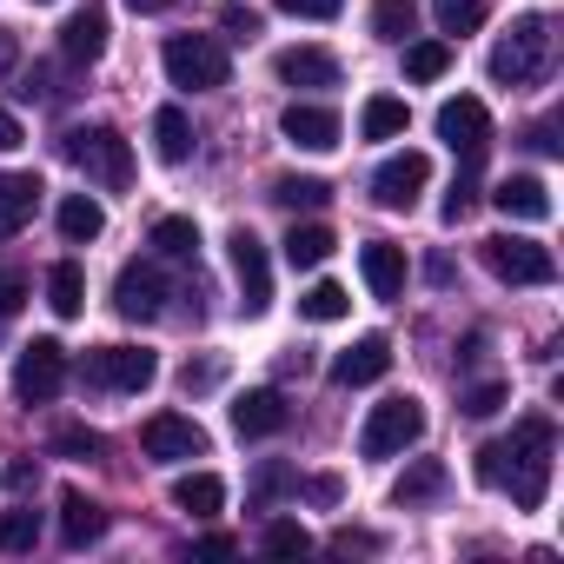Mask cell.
I'll return each instance as SVG.
<instances>
[{
    "instance_id": "cell-7",
    "label": "cell",
    "mask_w": 564,
    "mask_h": 564,
    "mask_svg": "<svg viewBox=\"0 0 564 564\" xmlns=\"http://www.w3.org/2000/svg\"><path fill=\"white\" fill-rule=\"evenodd\" d=\"M153 379H160V359L147 346H100V352H87V386H100V392H147Z\"/></svg>"
},
{
    "instance_id": "cell-32",
    "label": "cell",
    "mask_w": 564,
    "mask_h": 564,
    "mask_svg": "<svg viewBox=\"0 0 564 564\" xmlns=\"http://www.w3.org/2000/svg\"><path fill=\"white\" fill-rule=\"evenodd\" d=\"M333 246H339V239H333L326 226H293V232H286V259H293L300 272L326 265V252H333Z\"/></svg>"
},
{
    "instance_id": "cell-49",
    "label": "cell",
    "mask_w": 564,
    "mask_h": 564,
    "mask_svg": "<svg viewBox=\"0 0 564 564\" xmlns=\"http://www.w3.org/2000/svg\"><path fill=\"white\" fill-rule=\"evenodd\" d=\"M34 478H41V465H34V458H21V465H8V485H14V491H28Z\"/></svg>"
},
{
    "instance_id": "cell-48",
    "label": "cell",
    "mask_w": 564,
    "mask_h": 564,
    "mask_svg": "<svg viewBox=\"0 0 564 564\" xmlns=\"http://www.w3.org/2000/svg\"><path fill=\"white\" fill-rule=\"evenodd\" d=\"M21 140H28V133H21V120H14V113H8V107H0V153H14V147H21Z\"/></svg>"
},
{
    "instance_id": "cell-4",
    "label": "cell",
    "mask_w": 564,
    "mask_h": 564,
    "mask_svg": "<svg viewBox=\"0 0 564 564\" xmlns=\"http://www.w3.org/2000/svg\"><path fill=\"white\" fill-rule=\"evenodd\" d=\"M160 61H166V80L186 87V94H213V87L232 80V61H226V47L213 34H173Z\"/></svg>"
},
{
    "instance_id": "cell-28",
    "label": "cell",
    "mask_w": 564,
    "mask_h": 564,
    "mask_svg": "<svg viewBox=\"0 0 564 564\" xmlns=\"http://www.w3.org/2000/svg\"><path fill=\"white\" fill-rule=\"evenodd\" d=\"M300 313H306L313 326H333V319H346V313H352V293L339 286V279H319V286H306V293H300Z\"/></svg>"
},
{
    "instance_id": "cell-23",
    "label": "cell",
    "mask_w": 564,
    "mask_h": 564,
    "mask_svg": "<svg viewBox=\"0 0 564 564\" xmlns=\"http://www.w3.org/2000/svg\"><path fill=\"white\" fill-rule=\"evenodd\" d=\"M47 306H54L61 319H80V313H87V272H80V259H61V265L47 272Z\"/></svg>"
},
{
    "instance_id": "cell-39",
    "label": "cell",
    "mask_w": 564,
    "mask_h": 564,
    "mask_svg": "<svg viewBox=\"0 0 564 564\" xmlns=\"http://www.w3.org/2000/svg\"><path fill=\"white\" fill-rule=\"evenodd\" d=\"M54 452H61V458H100V452H107V438H100V432H87V425H67V432H54Z\"/></svg>"
},
{
    "instance_id": "cell-9",
    "label": "cell",
    "mask_w": 564,
    "mask_h": 564,
    "mask_svg": "<svg viewBox=\"0 0 564 564\" xmlns=\"http://www.w3.org/2000/svg\"><path fill=\"white\" fill-rule=\"evenodd\" d=\"M425 186H432V160H425L419 147H405V153H392V160H386V166L372 173V199H379L386 213H412Z\"/></svg>"
},
{
    "instance_id": "cell-3",
    "label": "cell",
    "mask_w": 564,
    "mask_h": 564,
    "mask_svg": "<svg viewBox=\"0 0 564 564\" xmlns=\"http://www.w3.org/2000/svg\"><path fill=\"white\" fill-rule=\"evenodd\" d=\"M544 67H551V21L544 14L511 21V34L491 47V80L498 87H531Z\"/></svg>"
},
{
    "instance_id": "cell-53",
    "label": "cell",
    "mask_w": 564,
    "mask_h": 564,
    "mask_svg": "<svg viewBox=\"0 0 564 564\" xmlns=\"http://www.w3.org/2000/svg\"><path fill=\"white\" fill-rule=\"evenodd\" d=\"M133 14H166V8H180V0H127Z\"/></svg>"
},
{
    "instance_id": "cell-13",
    "label": "cell",
    "mask_w": 564,
    "mask_h": 564,
    "mask_svg": "<svg viewBox=\"0 0 564 564\" xmlns=\"http://www.w3.org/2000/svg\"><path fill=\"white\" fill-rule=\"evenodd\" d=\"M438 140H445L458 160H485V147H491V113H485V100H471V94L445 100V107H438Z\"/></svg>"
},
{
    "instance_id": "cell-29",
    "label": "cell",
    "mask_w": 564,
    "mask_h": 564,
    "mask_svg": "<svg viewBox=\"0 0 564 564\" xmlns=\"http://www.w3.org/2000/svg\"><path fill=\"white\" fill-rule=\"evenodd\" d=\"M412 28H419V8H412V0H372V34H379L386 47H405Z\"/></svg>"
},
{
    "instance_id": "cell-12",
    "label": "cell",
    "mask_w": 564,
    "mask_h": 564,
    "mask_svg": "<svg viewBox=\"0 0 564 564\" xmlns=\"http://www.w3.org/2000/svg\"><path fill=\"white\" fill-rule=\"evenodd\" d=\"M113 306H120V319H160L166 313V272L153 259H127L113 279Z\"/></svg>"
},
{
    "instance_id": "cell-1",
    "label": "cell",
    "mask_w": 564,
    "mask_h": 564,
    "mask_svg": "<svg viewBox=\"0 0 564 564\" xmlns=\"http://www.w3.org/2000/svg\"><path fill=\"white\" fill-rule=\"evenodd\" d=\"M478 485L511 491L518 511H538L551 491V419H518L511 438L478 445Z\"/></svg>"
},
{
    "instance_id": "cell-2",
    "label": "cell",
    "mask_w": 564,
    "mask_h": 564,
    "mask_svg": "<svg viewBox=\"0 0 564 564\" xmlns=\"http://www.w3.org/2000/svg\"><path fill=\"white\" fill-rule=\"evenodd\" d=\"M61 153H67L94 186H107V193H127V186H133V147H127L120 127H74V133L61 140Z\"/></svg>"
},
{
    "instance_id": "cell-47",
    "label": "cell",
    "mask_w": 564,
    "mask_h": 564,
    "mask_svg": "<svg viewBox=\"0 0 564 564\" xmlns=\"http://www.w3.org/2000/svg\"><path fill=\"white\" fill-rule=\"evenodd\" d=\"M333 551H379V538H372V531H352V524H346V531H333Z\"/></svg>"
},
{
    "instance_id": "cell-41",
    "label": "cell",
    "mask_w": 564,
    "mask_h": 564,
    "mask_svg": "<svg viewBox=\"0 0 564 564\" xmlns=\"http://www.w3.org/2000/svg\"><path fill=\"white\" fill-rule=\"evenodd\" d=\"M219 28H226L232 41H252V34H259V8H246V0H226V8H219Z\"/></svg>"
},
{
    "instance_id": "cell-16",
    "label": "cell",
    "mask_w": 564,
    "mask_h": 564,
    "mask_svg": "<svg viewBox=\"0 0 564 564\" xmlns=\"http://www.w3.org/2000/svg\"><path fill=\"white\" fill-rule=\"evenodd\" d=\"M286 399H279L272 386H252V392H239L232 399V432L239 438H272V432H286Z\"/></svg>"
},
{
    "instance_id": "cell-40",
    "label": "cell",
    "mask_w": 564,
    "mask_h": 564,
    "mask_svg": "<svg viewBox=\"0 0 564 564\" xmlns=\"http://www.w3.org/2000/svg\"><path fill=\"white\" fill-rule=\"evenodd\" d=\"M21 306H28V272L21 265H0V326H8Z\"/></svg>"
},
{
    "instance_id": "cell-25",
    "label": "cell",
    "mask_w": 564,
    "mask_h": 564,
    "mask_svg": "<svg viewBox=\"0 0 564 564\" xmlns=\"http://www.w3.org/2000/svg\"><path fill=\"white\" fill-rule=\"evenodd\" d=\"M153 153H160L166 166H186V160H193V127H186L180 107H160V113H153Z\"/></svg>"
},
{
    "instance_id": "cell-31",
    "label": "cell",
    "mask_w": 564,
    "mask_h": 564,
    "mask_svg": "<svg viewBox=\"0 0 564 564\" xmlns=\"http://www.w3.org/2000/svg\"><path fill=\"white\" fill-rule=\"evenodd\" d=\"M445 74H452L445 41H405V80H445Z\"/></svg>"
},
{
    "instance_id": "cell-52",
    "label": "cell",
    "mask_w": 564,
    "mask_h": 564,
    "mask_svg": "<svg viewBox=\"0 0 564 564\" xmlns=\"http://www.w3.org/2000/svg\"><path fill=\"white\" fill-rule=\"evenodd\" d=\"M425 279H432V286H452V259H445V252H438V259H432V265H425Z\"/></svg>"
},
{
    "instance_id": "cell-19",
    "label": "cell",
    "mask_w": 564,
    "mask_h": 564,
    "mask_svg": "<svg viewBox=\"0 0 564 564\" xmlns=\"http://www.w3.org/2000/svg\"><path fill=\"white\" fill-rule=\"evenodd\" d=\"M61 538H67V551H87V544H100V538H107V511H100L80 485H67V491H61Z\"/></svg>"
},
{
    "instance_id": "cell-51",
    "label": "cell",
    "mask_w": 564,
    "mask_h": 564,
    "mask_svg": "<svg viewBox=\"0 0 564 564\" xmlns=\"http://www.w3.org/2000/svg\"><path fill=\"white\" fill-rule=\"evenodd\" d=\"M213 379H219V372H213V366H186V392H206V386H213Z\"/></svg>"
},
{
    "instance_id": "cell-45",
    "label": "cell",
    "mask_w": 564,
    "mask_h": 564,
    "mask_svg": "<svg viewBox=\"0 0 564 564\" xmlns=\"http://www.w3.org/2000/svg\"><path fill=\"white\" fill-rule=\"evenodd\" d=\"M531 147H538L544 160H557V153H564V140H557V120H538V127H531Z\"/></svg>"
},
{
    "instance_id": "cell-33",
    "label": "cell",
    "mask_w": 564,
    "mask_h": 564,
    "mask_svg": "<svg viewBox=\"0 0 564 564\" xmlns=\"http://www.w3.org/2000/svg\"><path fill=\"white\" fill-rule=\"evenodd\" d=\"M259 551H272V557H306V551H313V531H306L300 518H272L265 538H259Z\"/></svg>"
},
{
    "instance_id": "cell-38",
    "label": "cell",
    "mask_w": 564,
    "mask_h": 564,
    "mask_svg": "<svg viewBox=\"0 0 564 564\" xmlns=\"http://www.w3.org/2000/svg\"><path fill=\"white\" fill-rule=\"evenodd\" d=\"M471 206H478V160H465V173L452 180V193H445V226H458Z\"/></svg>"
},
{
    "instance_id": "cell-14",
    "label": "cell",
    "mask_w": 564,
    "mask_h": 564,
    "mask_svg": "<svg viewBox=\"0 0 564 564\" xmlns=\"http://www.w3.org/2000/svg\"><path fill=\"white\" fill-rule=\"evenodd\" d=\"M279 133H286L293 147H306V153H333L346 127H339L333 107H319V100H293L286 113H279Z\"/></svg>"
},
{
    "instance_id": "cell-35",
    "label": "cell",
    "mask_w": 564,
    "mask_h": 564,
    "mask_svg": "<svg viewBox=\"0 0 564 564\" xmlns=\"http://www.w3.org/2000/svg\"><path fill=\"white\" fill-rule=\"evenodd\" d=\"M41 544V511H0V551L8 557H21V551H34Z\"/></svg>"
},
{
    "instance_id": "cell-17",
    "label": "cell",
    "mask_w": 564,
    "mask_h": 564,
    "mask_svg": "<svg viewBox=\"0 0 564 564\" xmlns=\"http://www.w3.org/2000/svg\"><path fill=\"white\" fill-rule=\"evenodd\" d=\"M491 206L505 213V219H551V186L538 180V173H505L498 186H491Z\"/></svg>"
},
{
    "instance_id": "cell-44",
    "label": "cell",
    "mask_w": 564,
    "mask_h": 564,
    "mask_svg": "<svg viewBox=\"0 0 564 564\" xmlns=\"http://www.w3.org/2000/svg\"><path fill=\"white\" fill-rule=\"evenodd\" d=\"M286 485H300V478H293L286 465H265V471H259V505H265V498H279Z\"/></svg>"
},
{
    "instance_id": "cell-11",
    "label": "cell",
    "mask_w": 564,
    "mask_h": 564,
    "mask_svg": "<svg viewBox=\"0 0 564 564\" xmlns=\"http://www.w3.org/2000/svg\"><path fill=\"white\" fill-rule=\"evenodd\" d=\"M226 246H232V272H239V313L259 319V313L272 306V259H265L259 232H246V226H239Z\"/></svg>"
},
{
    "instance_id": "cell-22",
    "label": "cell",
    "mask_w": 564,
    "mask_h": 564,
    "mask_svg": "<svg viewBox=\"0 0 564 564\" xmlns=\"http://www.w3.org/2000/svg\"><path fill=\"white\" fill-rule=\"evenodd\" d=\"M41 180L34 173H0V239L8 232H21L28 219H34V206H41Z\"/></svg>"
},
{
    "instance_id": "cell-5",
    "label": "cell",
    "mask_w": 564,
    "mask_h": 564,
    "mask_svg": "<svg viewBox=\"0 0 564 564\" xmlns=\"http://www.w3.org/2000/svg\"><path fill=\"white\" fill-rule=\"evenodd\" d=\"M419 438H425V405H419L412 392H399V399L372 405V419H366V432H359V458H399V452L419 445Z\"/></svg>"
},
{
    "instance_id": "cell-46",
    "label": "cell",
    "mask_w": 564,
    "mask_h": 564,
    "mask_svg": "<svg viewBox=\"0 0 564 564\" xmlns=\"http://www.w3.org/2000/svg\"><path fill=\"white\" fill-rule=\"evenodd\" d=\"M232 551H239L232 531H206V538H199V557H232Z\"/></svg>"
},
{
    "instance_id": "cell-50",
    "label": "cell",
    "mask_w": 564,
    "mask_h": 564,
    "mask_svg": "<svg viewBox=\"0 0 564 564\" xmlns=\"http://www.w3.org/2000/svg\"><path fill=\"white\" fill-rule=\"evenodd\" d=\"M14 61H21V41H14L8 28H0V74H14Z\"/></svg>"
},
{
    "instance_id": "cell-42",
    "label": "cell",
    "mask_w": 564,
    "mask_h": 564,
    "mask_svg": "<svg viewBox=\"0 0 564 564\" xmlns=\"http://www.w3.org/2000/svg\"><path fill=\"white\" fill-rule=\"evenodd\" d=\"M279 14H293V21H339L346 0H272Z\"/></svg>"
},
{
    "instance_id": "cell-43",
    "label": "cell",
    "mask_w": 564,
    "mask_h": 564,
    "mask_svg": "<svg viewBox=\"0 0 564 564\" xmlns=\"http://www.w3.org/2000/svg\"><path fill=\"white\" fill-rule=\"evenodd\" d=\"M505 399H511V392H505V386L491 379V386H471V392H465V412H471V419H491V412H498Z\"/></svg>"
},
{
    "instance_id": "cell-10",
    "label": "cell",
    "mask_w": 564,
    "mask_h": 564,
    "mask_svg": "<svg viewBox=\"0 0 564 564\" xmlns=\"http://www.w3.org/2000/svg\"><path fill=\"white\" fill-rule=\"evenodd\" d=\"M61 386H67V346L61 339H34L14 359V392L28 405H47V399H61Z\"/></svg>"
},
{
    "instance_id": "cell-30",
    "label": "cell",
    "mask_w": 564,
    "mask_h": 564,
    "mask_svg": "<svg viewBox=\"0 0 564 564\" xmlns=\"http://www.w3.org/2000/svg\"><path fill=\"white\" fill-rule=\"evenodd\" d=\"M272 199L286 206V213H313V206H326V199H333V186H326V180H313V173H286V180H272Z\"/></svg>"
},
{
    "instance_id": "cell-20",
    "label": "cell",
    "mask_w": 564,
    "mask_h": 564,
    "mask_svg": "<svg viewBox=\"0 0 564 564\" xmlns=\"http://www.w3.org/2000/svg\"><path fill=\"white\" fill-rule=\"evenodd\" d=\"M359 272H366L372 300H399V293H405V246H392V239H372V246L359 252Z\"/></svg>"
},
{
    "instance_id": "cell-18",
    "label": "cell",
    "mask_w": 564,
    "mask_h": 564,
    "mask_svg": "<svg viewBox=\"0 0 564 564\" xmlns=\"http://www.w3.org/2000/svg\"><path fill=\"white\" fill-rule=\"evenodd\" d=\"M61 54L74 61V67H94L100 54H107V8H87L80 14H67V28H61Z\"/></svg>"
},
{
    "instance_id": "cell-15",
    "label": "cell",
    "mask_w": 564,
    "mask_h": 564,
    "mask_svg": "<svg viewBox=\"0 0 564 564\" xmlns=\"http://www.w3.org/2000/svg\"><path fill=\"white\" fill-rule=\"evenodd\" d=\"M386 372H392V339L386 333H366L333 359V386H379Z\"/></svg>"
},
{
    "instance_id": "cell-8",
    "label": "cell",
    "mask_w": 564,
    "mask_h": 564,
    "mask_svg": "<svg viewBox=\"0 0 564 564\" xmlns=\"http://www.w3.org/2000/svg\"><path fill=\"white\" fill-rule=\"evenodd\" d=\"M140 452L153 465H186V458H206V425L186 419V412H153L140 425Z\"/></svg>"
},
{
    "instance_id": "cell-37",
    "label": "cell",
    "mask_w": 564,
    "mask_h": 564,
    "mask_svg": "<svg viewBox=\"0 0 564 564\" xmlns=\"http://www.w3.org/2000/svg\"><path fill=\"white\" fill-rule=\"evenodd\" d=\"M432 491H445V465H438V458H419V465L392 485L399 505H419V498H432Z\"/></svg>"
},
{
    "instance_id": "cell-21",
    "label": "cell",
    "mask_w": 564,
    "mask_h": 564,
    "mask_svg": "<svg viewBox=\"0 0 564 564\" xmlns=\"http://www.w3.org/2000/svg\"><path fill=\"white\" fill-rule=\"evenodd\" d=\"M272 74L286 80V87H339V61L326 47H286L272 61Z\"/></svg>"
},
{
    "instance_id": "cell-36",
    "label": "cell",
    "mask_w": 564,
    "mask_h": 564,
    "mask_svg": "<svg viewBox=\"0 0 564 564\" xmlns=\"http://www.w3.org/2000/svg\"><path fill=\"white\" fill-rule=\"evenodd\" d=\"M432 14H438L445 34H478L485 14H491V0H432Z\"/></svg>"
},
{
    "instance_id": "cell-34",
    "label": "cell",
    "mask_w": 564,
    "mask_h": 564,
    "mask_svg": "<svg viewBox=\"0 0 564 564\" xmlns=\"http://www.w3.org/2000/svg\"><path fill=\"white\" fill-rule=\"evenodd\" d=\"M153 246H160L166 259H193V252H199V226L180 219V213H166V219H153Z\"/></svg>"
},
{
    "instance_id": "cell-24",
    "label": "cell",
    "mask_w": 564,
    "mask_h": 564,
    "mask_svg": "<svg viewBox=\"0 0 564 564\" xmlns=\"http://www.w3.org/2000/svg\"><path fill=\"white\" fill-rule=\"evenodd\" d=\"M100 232H107V206L87 199V193H67V199H61V239H67V246H87V239H100Z\"/></svg>"
},
{
    "instance_id": "cell-26",
    "label": "cell",
    "mask_w": 564,
    "mask_h": 564,
    "mask_svg": "<svg viewBox=\"0 0 564 564\" xmlns=\"http://www.w3.org/2000/svg\"><path fill=\"white\" fill-rule=\"evenodd\" d=\"M173 505H180L186 518H213V511L226 505V485H219L213 471H186V478H173Z\"/></svg>"
},
{
    "instance_id": "cell-54",
    "label": "cell",
    "mask_w": 564,
    "mask_h": 564,
    "mask_svg": "<svg viewBox=\"0 0 564 564\" xmlns=\"http://www.w3.org/2000/svg\"><path fill=\"white\" fill-rule=\"evenodd\" d=\"M34 8H41V0H34Z\"/></svg>"
},
{
    "instance_id": "cell-6",
    "label": "cell",
    "mask_w": 564,
    "mask_h": 564,
    "mask_svg": "<svg viewBox=\"0 0 564 564\" xmlns=\"http://www.w3.org/2000/svg\"><path fill=\"white\" fill-rule=\"evenodd\" d=\"M485 265L505 279V286H551V279H557L551 246L518 239V232H491V239H485Z\"/></svg>"
},
{
    "instance_id": "cell-27",
    "label": "cell",
    "mask_w": 564,
    "mask_h": 564,
    "mask_svg": "<svg viewBox=\"0 0 564 564\" xmlns=\"http://www.w3.org/2000/svg\"><path fill=\"white\" fill-rule=\"evenodd\" d=\"M405 127H412V107L392 100V94H372L366 113H359V133H366V140H399Z\"/></svg>"
}]
</instances>
